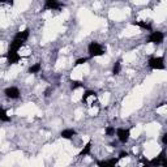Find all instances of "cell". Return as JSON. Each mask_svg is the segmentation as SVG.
<instances>
[{
    "label": "cell",
    "mask_w": 167,
    "mask_h": 167,
    "mask_svg": "<svg viewBox=\"0 0 167 167\" xmlns=\"http://www.w3.org/2000/svg\"><path fill=\"white\" fill-rule=\"evenodd\" d=\"M88 52L89 58H97V56H102L106 54V48L98 42H90V44L88 46Z\"/></svg>",
    "instance_id": "1"
},
{
    "label": "cell",
    "mask_w": 167,
    "mask_h": 167,
    "mask_svg": "<svg viewBox=\"0 0 167 167\" xmlns=\"http://www.w3.org/2000/svg\"><path fill=\"white\" fill-rule=\"evenodd\" d=\"M147 64H149L151 69H165V59L162 56H159V58H150Z\"/></svg>",
    "instance_id": "2"
},
{
    "label": "cell",
    "mask_w": 167,
    "mask_h": 167,
    "mask_svg": "<svg viewBox=\"0 0 167 167\" xmlns=\"http://www.w3.org/2000/svg\"><path fill=\"white\" fill-rule=\"evenodd\" d=\"M64 7L63 3H60L59 0H46L43 7V11H56V9H62Z\"/></svg>",
    "instance_id": "3"
},
{
    "label": "cell",
    "mask_w": 167,
    "mask_h": 167,
    "mask_svg": "<svg viewBox=\"0 0 167 167\" xmlns=\"http://www.w3.org/2000/svg\"><path fill=\"white\" fill-rule=\"evenodd\" d=\"M116 136L121 144H125L129 140L131 132H129V129H125V128H119V129H116Z\"/></svg>",
    "instance_id": "4"
},
{
    "label": "cell",
    "mask_w": 167,
    "mask_h": 167,
    "mask_svg": "<svg viewBox=\"0 0 167 167\" xmlns=\"http://www.w3.org/2000/svg\"><path fill=\"white\" fill-rule=\"evenodd\" d=\"M163 39H165V34H163L162 32H153L150 34L149 39H147V42H150V43H154V44H161Z\"/></svg>",
    "instance_id": "5"
},
{
    "label": "cell",
    "mask_w": 167,
    "mask_h": 167,
    "mask_svg": "<svg viewBox=\"0 0 167 167\" xmlns=\"http://www.w3.org/2000/svg\"><path fill=\"white\" fill-rule=\"evenodd\" d=\"M96 99H97V93L96 92H92V90H88V92H85V94L82 96V102H84V103H86L88 106L94 105Z\"/></svg>",
    "instance_id": "6"
},
{
    "label": "cell",
    "mask_w": 167,
    "mask_h": 167,
    "mask_svg": "<svg viewBox=\"0 0 167 167\" xmlns=\"http://www.w3.org/2000/svg\"><path fill=\"white\" fill-rule=\"evenodd\" d=\"M4 94L7 98H9V99H17V98H20V90L16 86H11V88H7L4 90Z\"/></svg>",
    "instance_id": "7"
},
{
    "label": "cell",
    "mask_w": 167,
    "mask_h": 167,
    "mask_svg": "<svg viewBox=\"0 0 167 167\" xmlns=\"http://www.w3.org/2000/svg\"><path fill=\"white\" fill-rule=\"evenodd\" d=\"M149 163H150L151 166H159V165L166 166V165H167V163H166V150H162V153L159 154L157 158L151 159Z\"/></svg>",
    "instance_id": "8"
},
{
    "label": "cell",
    "mask_w": 167,
    "mask_h": 167,
    "mask_svg": "<svg viewBox=\"0 0 167 167\" xmlns=\"http://www.w3.org/2000/svg\"><path fill=\"white\" fill-rule=\"evenodd\" d=\"M20 59H21V55L18 54V52H9L8 51V54H7V63L9 64H16L20 62Z\"/></svg>",
    "instance_id": "9"
},
{
    "label": "cell",
    "mask_w": 167,
    "mask_h": 167,
    "mask_svg": "<svg viewBox=\"0 0 167 167\" xmlns=\"http://www.w3.org/2000/svg\"><path fill=\"white\" fill-rule=\"evenodd\" d=\"M76 135H77V132L74 129H64V131H62V133H60V136H62L63 138H67V140H71L72 137H74Z\"/></svg>",
    "instance_id": "10"
},
{
    "label": "cell",
    "mask_w": 167,
    "mask_h": 167,
    "mask_svg": "<svg viewBox=\"0 0 167 167\" xmlns=\"http://www.w3.org/2000/svg\"><path fill=\"white\" fill-rule=\"evenodd\" d=\"M119 161H120L119 158H112V159H108V161H99L98 166H115Z\"/></svg>",
    "instance_id": "11"
},
{
    "label": "cell",
    "mask_w": 167,
    "mask_h": 167,
    "mask_svg": "<svg viewBox=\"0 0 167 167\" xmlns=\"http://www.w3.org/2000/svg\"><path fill=\"white\" fill-rule=\"evenodd\" d=\"M132 24H133V25H137V26H140V28L147 30V32H151V25L147 24V22H145V21H133Z\"/></svg>",
    "instance_id": "12"
},
{
    "label": "cell",
    "mask_w": 167,
    "mask_h": 167,
    "mask_svg": "<svg viewBox=\"0 0 167 167\" xmlns=\"http://www.w3.org/2000/svg\"><path fill=\"white\" fill-rule=\"evenodd\" d=\"M90 150H92V142H88L85 146H84V149L80 151L78 157H85V155H88L90 153Z\"/></svg>",
    "instance_id": "13"
},
{
    "label": "cell",
    "mask_w": 167,
    "mask_h": 167,
    "mask_svg": "<svg viewBox=\"0 0 167 167\" xmlns=\"http://www.w3.org/2000/svg\"><path fill=\"white\" fill-rule=\"evenodd\" d=\"M29 34H30V30H29V29H25L24 32H18V33H17L14 37H17V38H21L22 41H26V39H28V38H29Z\"/></svg>",
    "instance_id": "14"
},
{
    "label": "cell",
    "mask_w": 167,
    "mask_h": 167,
    "mask_svg": "<svg viewBox=\"0 0 167 167\" xmlns=\"http://www.w3.org/2000/svg\"><path fill=\"white\" fill-rule=\"evenodd\" d=\"M0 120L2 121H11V117L7 115V112H5V110L0 106Z\"/></svg>",
    "instance_id": "15"
},
{
    "label": "cell",
    "mask_w": 167,
    "mask_h": 167,
    "mask_svg": "<svg viewBox=\"0 0 167 167\" xmlns=\"http://www.w3.org/2000/svg\"><path fill=\"white\" fill-rule=\"evenodd\" d=\"M120 69H121V62L117 60V62L114 64V68H112V74H119L120 73Z\"/></svg>",
    "instance_id": "16"
},
{
    "label": "cell",
    "mask_w": 167,
    "mask_h": 167,
    "mask_svg": "<svg viewBox=\"0 0 167 167\" xmlns=\"http://www.w3.org/2000/svg\"><path fill=\"white\" fill-rule=\"evenodd\" d=\"M42 69V65L39 63H37V64H34V65H32L29 68V73H38Z\"/></svg>",
    "instance_id": "17"
},
{
    "label": "cell",
    "mask_w": 167,
    "mask_h": 167,
    "mask_svg": "<svg viewBox=\"0 0 167 167\" xmlns=\"http://www.w3.org/2000/svg\"><path fill=\"white\" fill-rule=\"evenodd\" d=\"M77 88H84V84L80 82V81H72L71 82V89L74 90V89H77Z\"/></svg>",
    "instance_id": "18"
},
{
    "label": "cell",
    "mask_w": 167,
    "mask_h": 167,
    "mask_svg": "<svg viewBox=\"0 0 167 167\" xmlns=\"http://www.w3.org/2000/svg\"><path fill=\"white\" fill-rule=\"evenodd\" d=\"M89 60V58H80L76 60V63H74V65H81V64H85L86 62Z\"/></svg>",
    "instance_id": "19"
},
{
    "label": "cell",
    "mask_w": 167,
    "mask_h": 167,
    "mask_svg": "<svg viewBox=\"0 0 167 167\" xmlns=\"http://www.w3.org/2000/svg\"><path fill=\"white\" fill-rule=\"evenodd\" d=\"M114 133H115V128H114V127H107V128H106V135H107V136H112Z\"/></svg>",
    "instance_id": "20"
},
{
    "label": "cell",
    "mask_w": 167,
    "mask_h": 167,
    "mask_svg": "<svg viewBox=\"0 0 167 167\" xmlns=\"http://www.w3.org/2000/svg\"><path fill=\"white\" fill-rule=\"evenodd\" d=\"M51 92H52V88H47L46 90H44V97H50Z\"/></svg>",
    "instance_id": "21"
},
{
    "label": "cell",
    "mask_w": 167,
    "mask_h": 167,
    "mask_svg": "<svg viewBox=\"0 0 167 167\" xmlns=\"http://www.w3.org/2000/svg\"><path fill=\"white\" fill-rule=\"evenodd\" d=\"M128 155H129V154H128L127 151H120V154H119V157H117V158H119V159H121V158H125V157H128Z\"/></svg>",
    "instance_id": "22"
},
{
    "label": "cell",
    "mask_w": 167,
    "mask_h": 167,
    "mask_svg": "<svg viewBox=\"0 0 167 167\" xmlns=\"http://www.w3.org/2000/svg\"><path fill=\"white\" fill-rule=\"evenodd\" d=\"M162 142H163V145H167V133L163 135V137H162Z\"/></svg>",
    "instance_id": "23"
},
{
    "label": "cell",
    "mask_w": 167,
    "mask_h": 167,
    "mask_svg": "<svg viewBox=\"0 0 167 167\" xmlns=\"http://www.w3.org/2000/svg\"><path fill=\"white\" fill-rule=\"evenodd\" d=\"M0 3H8L9 5H13V0H0Z\"/></svg>",
    "instance_id": "24"
}]
</instances>
